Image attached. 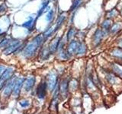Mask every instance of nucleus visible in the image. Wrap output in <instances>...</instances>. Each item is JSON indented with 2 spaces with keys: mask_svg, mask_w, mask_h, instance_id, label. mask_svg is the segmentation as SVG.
<instances>
[{
  "mask_svg": "<svg viewBox=\"0 0 122 114\" xmlns=\"http://www.w3.org/2000/svg\"><path fill=\"white\" fill-rule=\"evenodd\" d=\"M86 45L84 43H79L78 50H77V52L76 53H78V54H84V53L86 52Z\"/></svg>",
  "mask_w": 122,
  "mask_h": 114,
  "instance_id": "nucleus-18",
  "label": "nucleus"
},
{
  "mask_svg": "<svg viewBox=\"0 0 122 114\" xmlns=\"http://www.w3.org/2000/svg\"><path fill=\"white\" fill-rule=\"evenodd\" d=\"M21 47V42L19 40H14L11 41L9 43V45L5 48L3 50V54L5 55H10L11 53L16 52L18 49H19Z\"/></svg>",
  "mask_w": 122,
  "mask_h": 114,
  "instance_id": "nucleus-5",
  "label": "nucleus"
},
{
  "mask_svg": "<svg viewBox=\"0 0 122 114\" xmlns=\"http://www.w3.org/2000/svg\"><path fill=\"white\" fill-rule=\"evenodd\" d=\"M25 79V78L24 77H20L17 78L15 87H14V89H13V92H12V96L15 98H18L19 97V95H20L23 85H24Z\"/></svg>",
  "mask_w": 122,
  "mask_h": 114,
  "instance_id": "nucleus-7",
  "label": "nucleus"
},
{
  "mask_svg": "<svg viewBox=\"0 0 122 114\" xmlns=\"http://www.w3.org/2000/svg\"><path fill=\"white\" fill-rule=\"evenodd\" d=\"M7 9V6L5 5V3H2L0 5V12H4Z\"/></svg>",
  "mask_w": 122,
  "mask_h": 114,
  "instance_id": "nucleus-26",
  "label": "nucleus"
},
{
  "mask_svg": "<svg viewBox=\"0 0 122 114\" xmlns=\"http://www.w3.org/2000/svg\"><path fill=\"white\" fill-rule=\"evenodd\" d=\"M48 3H49V1L47 0V1H45L44 2H43V4H42V7L41 9L38 11V13H37V17H39L40 15H41L42 14H43L44 11H46V10H47V8L48 6Z\"/></svg>",
  "mask_w": 122,
  "mask_h": 114,
  "instance_id": "nucleus-16",
  "label": "nucleus"
},
{
  "mask_svg": "<svg viewBox=\"0 0 122 114\" xmlns=\"http://www.w3.org/2000/svg\"><path fill=\"white\" fill-rule=\"evenodd\" d=\"M38 46L34 43V42L32 43H30L28 45L26 46L25 47L24 50H23V56L26 58H30V57H32L37 51V49H38Z\"/></svg>",
  "mask_w": 122,
  "mask_h": 114,
  "instance_id": "nucleus-4",
  "label": "nucleus"
},
{
  "mask_svg": "<svg viewBox=\"0 0 122 114\" xmlns=\"http://www.w3.org/2000/svg\"><path fill=\"white\" fill-rule=\"evenodd\" d=\"M74 34H75V30L73 28H70L67 33V40H71V38H72V37L74 36Z\"/></svg>",
  "mask_w": 122,
  "mask_h": 114,
  "instance_id": "nucleus-25",
  "label": "nucleus"
},
{
  "mask_svg": "<svg viewBox=\"0 0 122 114\" xmlns=\"http://www.w3.org/2000/svg\"><path fill=\"white\" fill-rule=\"evenodd\" d=\"M50 54H51V52L49 50V48L48 49H43L41 52V54L40 56L41 57L42 59H47L50 56Z\"/></svg>",
  "mask_w": 122,
  "mask_h": 114,
  "instance_id": "nucleus-13",
  "label": "nucleus"
},
{
  "mask_svg": "<svg viewBox=\"0 0 122 114\" xmlns=\"http://www.w3.org/2000/svg\"><path fill=\"white\" fill-rule=\"evenodd\" d=\"M47 84L45 81H42L39 85H38L36 89V95L40 100H44L47 95Z\"/></svg>",
  "mask_w": 122,
  "mask_h": 114,
  "instance_id": "nucleus-6",
  "label": "nucleus"
},
{
  "mask_svg": "<svg viewBox=\"0 0 122 114\" xmlns=\"http://www.w3.org/2000/svg\"><path fill=\"white\" fill-rule=\"evenodd\" d=\"M35 82H36V78L34 76H29V77L25 78L24 81V85H23L24 90L26 92H29V91H30L33 89L34 85H35Z\"/></svg>",
  "mask_w": 122,
  "mask_h": 114,
  "instance_id": "nucleus-8",
  "label": "nucleus"
},
{
  "mask_svg": "<svg viewBox=\"0 0 122 114\" xmlns=\"http://www.w3.org/2000/svg\"><path fill=\"white\" fill-rule=\"evenodd\" d=\"M46 84H47V89L51 91V92H53L54 90L58 86V78H57L56 75L54 72H50V73L47 75L46 78Z\"/></svg>",
  "mask_w": 122,
  "mask_h": 114,
  "instance_id": "nucleus-1",
  "label": "nucleus"
},
{
  "mask_svg": "<svg viewBox=\"0 0 122 114\" xmlns=\"http://www.w3.org/2000/svg\"><path fill=\"white\" fill-rule=\"evenodd\" d=\"M19 105L21 106V108H27L30 105V102L28 100H22L19 102Z\"/></svg>",
  "mask_w": 122,
  "mask_h": 114,
  "instance_id": "nucleus-20",
  "label": "nucleus"
},
{
  "mask_svg": "<svg viewBox=\"0 0 122 114\" xmlns=\"http://www.w3.org/2000/svg\"><path fill=\"white\" fill-rule=\"evenodd\" d=\"M17 78L18 77L14 75L12 78H10L9 81L6 82L5 86H4L3 89L2 90V96L5 98L9 97L11 96V94H12L13 89H14V87H15Z\"/></svg>",
  "mask_w": 122,
  "mask_h": 114,
  "instance_id": "nucleus-2",
  "label": "nucleus"
},
{
  "mask_svg": "<svg viewBox=\"0 0 122 114\" xmlns=\"http://www.w3.org/2000/svg\"><path fill=\"white\" fill-rule=\"evenodd\" d=\"M121 46H122V43H121Z\"/></svg>",
  "mask_w": 122,
  "mask_h": 114,
  "instance_id": "nucleus-30",
  "label": "nucleus"
},
{
  "mask_svg": "<svg viewBox=\"0 0 122 114\" xmlns=\"http://www.w3.org/2000/svg\"><path fill=\"white\" fill-rule=\"evenodd\" d=\"M79 2H80V0H75V2H74V3H73V5H72V9H75V8H76V6H78V5H79Z\"/></svg>",
  "mask_w": 122,
  "mask_h": 114,
  "instance_id": "nucleus-28",
  "label": "nucleus"
},
{
  "mask_svg": "<svg viewBox=\"0 0 122 114\" xmlns=\"http://www.w3.org/2000/svg\"><path fill=\"white\" fill-rule=\"evenodd\" d=\"M65 18H66V17H65L64 15H61V16L59 17L58 20H57V21L56 23V26L54 27V32H56V30L60 28V26L62 25L63 22L65 20Z\"/></svg>",
  "mask_w": 122,
  "mask_h": 114,
  "instance_id": "nucleus-14",
  "label": "nucleus"
},
{
  "mask_svg": "<svg viewBox=\"0 0 122 114\" xmlns=\"http://www.w3.org/2000/svg\"><path fill=\"white\" fill-rule=\"evenodd\" d=\"M79 46V43H78L77 41H71L70 44H69L68 47H67V53L69 56L74 54V53L77 52L78 48Z\"/></svg>",
  "mask_w": 122,
  "mask_h": 114,
  "instance_id": "nucleus-10",
  "label": "nucleus"
},
{
  "mask_svg": "<svg viewBox=\"0 0 122 114\" xmlns=\"http://www.w3.org/2000/svg\"><path fill=\"white\" fill-rule=\"evenodd\" d=\"M54 33V28H53V27H51V28H50L49 29H47L46 31L43 34V36L44 37V39L45 38H48L49 37H51L52 34Z\"/></svg>",
  "mask_w": 122,
  "mask_h": 114,
  "instance_id": "nucleus-17",
  "label": "nucleus"
},
{
  "mask_svg": "<svg viewBox=\"0 0 122 114\" xmlns=\"http://www.w3.org/2000/svg\"><path fill=\"white\" fill-rule=\"evenodd\" d=\"M60 37H56V39H54L51 42V43L49 47V50L51 52V53H54L56 50H58L59 45L60 43Z\"/></svg>",
  "mask_w": 122,
  "mask_h": 114,
  "instance_id": "nucleus-11",
  "label": "nucleus"
},
{
  "mask_svg": "<svg viewBox=\"0 0 122 114\" xmlns=\"http://www.w3.org/2000/svg\"><path fill=\"white\" fill-rule=\"evenodd\" d=\"M10 40L9 39H7V38H5V39H2L1 41H0V48H4V47H6L9 43H10Z\"/></svg>",
  "mask_w": 122,
  "mask_h": 114,
  "instance_id": "nucleus-19",
  "label": "nucleus"
},
{
  "mask_svg": "<svg viewBox=\"0 0 122 114\" xmlns=\"http://www.w3.org/2000/svg\"><path fill=\"white\" fill-rule=\"evenodd\" d=\"M58 87H59V94H60L61 96L63 97H66L67 95L68 89H69V82L67 80L63 79L58 85Z\"/></svg>",
  "mask_w": 122,
  "mask_h": 114,
  "instance_id": "nucleus-9",
  "label": "nucleus"
},
{
  "mask_svg": "<svg viewBox=\"0 0 122 114\" xmlns=\"http://www.w3.org/2000/svg\"><path fill=\"white\" fill-rule=\"evenodd\" d=\"M114 71L115 73L118 74L119 75L122 76V68L119 66H117V65H114Z\"/></svg>",
  "mask_w": 122,
  "mask_h": 114,
  "instance_id": "nucleus-23",
  "label": "nucleus"
},
{
  "mask_svg": "<svg viewBox=\"0 0 122 114\" xmlns=\"http://www.w3.org/2000/svg\"><path fill=\"white\" fill-rule=\"evenodd\" d=\"M44 37L43 36V34H39V35L36 36L34 38L33 42L34 43H36L38 47H40V46H41L42 43H44Z\"/></svg>",
  "mask_w": 122,
  "mask_h": 114,
  "instance_id": "nucleus-12",
  "label": "nucleus"
},
{
  "mask_svg": "<svg viewBox=\"0 0 122 114\" xmlns=\"http://www.w3.org/2000/svg\"><path fill=\"white\" fill-rule=\"evenodd\" d=\"M102 38V33H101V31L100 30H98L97 33L95 34V42L96 43H99V41H100Z\"/></svg>",
  "mask_w": 122,
  "mask_h": 114,
  "instance_id": "nucleus-24",
  "label": "nucleus"
},
{
  "mask_svg": "<svg viewBox=\"0 0 122 114\" xmlns=\"http://www.w3.org/2000/svg\"><path fill=\"white\" fill-rule=\"evenodd\" d=\"M53 18V11L51 9L50 11H48V12L47 13V16H46V20H47V21H51Z\"/></svg>",
  "mask_w": 122,
  "mask_h": 114,
  "instance_id": "nucleus-22",
  "label": "nucleus"
},
{
  "mask_svg": "<svg viewBox=\"0 0 122 114\" xmlns=\"http://www.w3.org/2000/svg\"><path fill=\"white\" fill-rule=\"evenodd\" d=\"M5 69V66L4 65H0V77H1V75H2Z\"/></svg>",
  "mask_w": 122,
  "mask_h": 114,
  "instance_id": "nucleus-27",
  "label": "nucleus"
},
{
  "mask_svg": "<svg viewBox=\"0 0 122 114\" xmlns=\"http://www.w3.org/2000/svg\"><path fill=\"white\" fill-rule=\"evenodd\" d=\"M33 24H34V18H31V17H30V18H29V20H28V21H25L21 26H22V27H24V28H25L30 29V28H32Z\"/></svg>",
  "mask_w": 122,
  "mask_h": 114,
  "instance_id": "nucleus-15",
  "label": "nucleus"
},
{
  "mask_svg": "<svg viewBox=\"0 0 122 114\" xmlns=\"http://www.w3.org/2000/svg\"><path fill=\"white\" fill-rule=\"evenodd\" d=\"M15 73V68L13 67H8L5 68V71H3L2 75L0 77V90L3 89L4 86L6 84V82L9 81L10 78H11L14 76Z\"/></svg>",
  "mask_w": 122,
  "mask_h": 114,
  "instance_id": "nucleus-3",
  "label": "nucleus"
},
{
  "mask_svg": "<svg viewBox=\"0 0 122 114\" xmlns=\"http://www.w3.org/2000/svg\"><path fill=\"white\" fill-rule=\"evenodd\" d=\"M113 54L114 56H116V57H117V58L122 59V49H115L114 52H113Z\"/></svg>",
  "mask_w": 122,
  "mask_h": 114,
  "instance_id": "nucleus-21",
  "label": "nucleus"
},
{
  "mask_svg": "<svg viewBox=\"0 0 122 114\" xmlns=\"http://www.w3.org/2000/svg\"><path fill=\"white\" fill-rule=\"evenodd\" d=\"M2 33V30H1V29H0V33Z\"/></svg>",
  "mask_w": 122,
  "mask_h": 114,
  "instance_id": "nucleus-29",
  "label": "nucleus"
}]
</instances>
